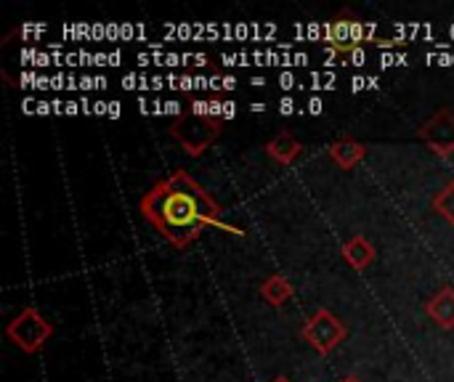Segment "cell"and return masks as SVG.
<instances>
[{
    "instance_id": "12",
    "label": "cell",
    "mask_w": 454,
    "mask_h": 382,
    "mask_svg": "<svg viewBox=\"0 0 454 382\" xmlns=\"http://www.w3.org/2000/svg\"><path fill=\"white\" fill-rule=\"evenodd\" d=\"M293 106H295V104H293V98H282L279 112H282V114H290V112H293Z\"/></svg>"
},
{
    "instance_id": "1",
    "label": "cell",
    "mask_w": 454,
    "mask_h": 382,
    "mask_svg": "<svg viewBox=\"0 0 454 382\" xmlns=\"http://www.w3.org/2000/svg\"><path fill=\"white\" fill-rule=\"evenodd\" d=\"M141 215L173 247H192L207 226H221L223 207L186 173L176 170L141 197Z\"/></svg>"
},
{
    "instance_id": "9",
    "label": "cell",
    "mask_w": 454,
    "mask_h": 382,
    "mask_svg": "<svg viewBox=\"0 0 454 382\" xmlns=\"http://www.w3.org/2000/svg\"><path fill=\"white\" fill-rule=\"evenodd\" d=\"M364 157H367V146L354 138H340V141L330 144V160L340 170H354Z\"/></svg>"
},
{
    "instance_id": "2",
    "label": "cell",
    "mask_w": 454,
    "mask_h": 382,
    "mask_svg": "<svg viewBox=\"0 0 454 382\" xmlns=\"http://www.w3.org/2000/svg\"><path fill=\"white\" fill-rule=\"evenodd\" d=\"M223 133V120L215 117H200L192 112H184L170 122V136L181 144V149L189 157H202Z\"/></svg>"
},
{
    "instance_id": "15",
    "label": "cell",
    "mask_w": 454,
    "mask_h": 382,
    "mask_svg": "<svg viewBox=\"0 0 454 382\" xmlns=\"http://www.w3.org/2000/svg\"><path fill=\"white\" fill-rule=\"evenodd\" d=\"M271 382H293V380H290V378H285V375H279V378H274Z\"/></svg>"
},
{
    "instance_id": "14",
    "label": "cell",
    "mask_w": 454,
    "mask_h": 382,
    "mask_svg": "<svg viewBox=\"0 0 454 382\" xmlns=\"http://www.w3.org/2000/svg\"><path fill=\"white\" fill-rule=\"evenodd\" d=\"M231 114H237V106L234 104H223V120L231 117Z\"/></svg>"
},
{
    "instance_id": "4",
    "label": "cell",
    "mask_w": 454,
    "mask_h": 382,
    "mask_svg": "<svg viewBox=\"0 0 454 382\" xmlns=\"http://www.w3.org/2000/svg\"><path fill=\"white\" fill-rule=\"evenodd\" d=\"M301 338L319 354V356H330L346 338L348 330L346 324L330 311V308H319L301 330Z\"/></svg>"
},
{
    "instance_id": "5",
    "label": "cell",
    "mask_w": 454,
    "mask_h": 382,
    "mask_svg": "<svg viewBox=\"0 0 454 382\" xmlns=\"http://www.w3.org/2000/svg\"><path fill=\"white\" fill-rule=\"evenodd\" d=\"M418 138L426 141V146L442 157H452L454 154V109L442 106L439 112H434L418 130Z\"/></svg>"
},
{
    "instance_id": "13",
    "label": "cell",
    "mask_w": 454,
    "mask_h": 382,
    "mask_svg": "<svg viewBox=\"0 0 454 382\" xmlns=\"http://www.w3.org/2000/svg\"><path fill=\"white\" fill-rule=\"evenodd\" d=\"M309 106H311V114H319V112H322V101H319V98H311Z\"/></svg>"
},
{
    "instance_id": "7",
    "label": "cell",
    "mask_w": 454,
    "mask_h": 382,
    "mask_svg": "<svg viewBox=\"0 0 454 382\" xmlns=\"http://www.w3.org/2000/svg\"><path fill=\"white\" fill-rule=\"evenodd\" d=\"M266 154L277 162V165H285L290 168L301 154H303V144L290 136V133H277L269 144H266Z\"/></svg>"
},
{
    "instance_id": "3",
    "label": "cell",
    "mask_w": 454,
    "mask_h": 382,
    "mask_svg": "<svg viewBox=\"0 0 454 382\" xmlns=\"http://www.w3.org/2000/svg\"><path fill=\"white\" fill-rule=\"evenodd\" d=\"M51 335H53V327H51V322L35 308V306H29V308H24L19 316H13L11 322H8V327H5V338L21 351V354H37V351H43L45 348V343L51 340Z\"/></svg>"
},
{
    "instance_id": "16",
    "label": "cell",
    "mask_w": 454,
    "mask_h": 382,
    "mask_svg": "<svg viewBox=\"0 0 454 382\" xmlns=\"http://www.w3.org/2000/svg\"><path fill=\"white\" fill-rule=\"evenodd\" d=\"M338 382H362V380H359V378H340Z\"/></svg>"
},
{
    "instance_id": "8",
    "label": "cell",
    "mask_w": 454,
    "mask_h": 382,
    "mask_svg": "<svg viewBox=\"0 0 454 382\" xmlns=\"http://www.w3.org/2000/svg\"><path fill=\"white\" fill-rule=\"evenodd\" d=\"M343 258L354 271H367L375 261V247L367 237L356 234V237L343 242Z\"/></svg>"
},
{
    "instance_id": "6",
    "label": "cell",
    "mask_w": 454,
    "mask_h": 382,
    "mask_svg": "<svg viewBox=\"0 0 454 382\" xmlns=\"http://www.w3.org/2000/svg\"><path fill=\"white\" fill-rule=\"evenodd\" d=\"M426 314L442 327V330H454V287H442L428 303Z\"/></svg>"
},
{
    "instance_id": "10",
    "label": "cell",
    "mask_w": 454,
    "mask_h": 382,
    "mask_svg": "<svg viewBox=\"0 0 454 382\" xmlns=\"http://www.w3.org/2000/svg\"><path fill=\"white\" fill-rule=\"evenodd\" d=\"M258 292H261V298H263L269 306L282 308V306L293 298L295 287H293V282H290L287 277H282V274H271V277H266V279L258 285Z\"/></svg>"
},
{
    "instance_id": "11",
    "label": "cell",
    "mask_w": 454,
    "mask_h": 382,
    "mask_svg": "<svg viewBox=\"0 0 454 382\" xmlns=\"http://www.w3.org/2000/svg\"><path fill=\"white\" fill-rule=\"evenodd\" d=\"M434 210L454 226V181H450L436 197H434Z\"/></svg>"
}]
</instances>
